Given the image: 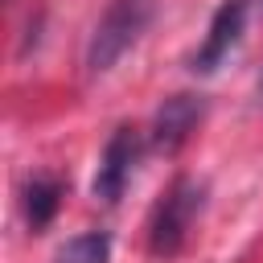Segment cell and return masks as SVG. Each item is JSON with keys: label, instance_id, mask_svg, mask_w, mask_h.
Returning a JSON list of instances; mask_svg holds the SVG:
<instances>
[{"label": "cell", "instance_id": "obj_1", "mask_svg": "<svg viewBox=\"0 0 263 263\" xmlns=\"http://www.w3.org/2000/svg\"><path fill=\"white\" fill-rule=\"evenodd\" d=\"M201 205H205V189L197 181H189V177H177L160 193V201H156V210L148 218V251L156 259H173L185 247L193 222L201 218Z\"/></svg>", "mask_w": 263, "mask_h": 263}, {"label": "cell", "instance_id": "obj_2", "mask_svg": "<svg viewBox=\"0 0 263 263\" xmlns=\"http://www.w3.org/2000/svg\"><path fill=\"white\" fill-rule=\"evenodd\" d=\"M152 0H111L107 12L99 16L95 33H90V45H86V70L90 74H107L136 41L140 33L148 29L152 21Z\"/></svg>", "mask_w": 263, "mask_h": 263}, {"label": "cell", "instance_id": "obj_3", "mask_svg": "<svg viewBox=\"0 0 263 263\" xmlns=\"http://www.w3.org/2000/svg\"><path fill=\"white\" fill-rule=\"evenodd\" d=\"M242 25H247V0H222L214 21H210V33H205L201 49L193 53V74H214L230 58V49L238 45Z\"/></svg>", "mask_w": 263, "mask_h": 263}, {"label": "cell", "instance_id": "obj_4", "mask_svg": "<svg viewBox=\"0 0 263 263\" xmlns=\"http://www.w3.org/2000/svg\"><path fill=\"white\" fill-rule=\"evenodd\" d=\"M136 152H140V140H136V127H115V136L107 140L103 148V160H99V173H95V197L99 201H119L123 197V185L136 168Z\"/></svg>", "mask_w": 263, "mask_h": 263}, {"label": "cell", "instance_id": "obj_5", "mask_svg": "<svg viewBox=\"0 0 263 263\" xmlns=\"http://www.w3.org/2000/svg\"><path fill=\"white\" fill-rule=\"evenodd\" d=\"M201 111H205V103L197 95H173V99H164L160 111H156V119H152V148L177 152L189 140V132L201 123Z\"/></svg>", "mask_w": 263, "mask_h": 263}, {"label": "cell", "instance_id": "obj_6", "mask_svg": "<svg viewBox=\"0 0 263 263\" xmlns=\"http://www.w3.org/2000/svg\"><path fill=\"white\" fill-rule=\"evenodd\" d=\"M62 181L58 177H33L29 185H25V218H29V226L33 230H41V226H49V218L58 214V205H62Z\"/></svg>", "mask_w": 263, "mask_h": 263}, {"label": "cell", "instance_id": "obj_7", "mask_svg": "<svg viewBox=\"0 0 263 263\" xmlns=\"http://www.w3.org/2000/svg\"><path fill=\"white\" fill-rule=\"evenodd\" d=\"M107 259H111V234L107 230H86L53 255V263H107Z\"/></svg>", "mask_w": 263, "mask_h": 263}, {"label": "cell", "instance_id": "obj_8", "mask_svg": "<svg viewBox=\"0 0 263 263\" xmlns=\"http://www.w3.org/2000/svg\"><path fill=\"white\" fill-rule=\"evenodd\" d=\"M259 95H263V82H259Z\"/></svg>", "mask_w": 263, "mask_h": 263}]
</instances>
